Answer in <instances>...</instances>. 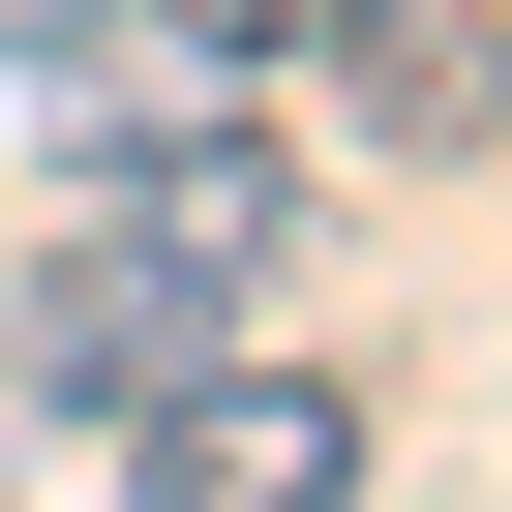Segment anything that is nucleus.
I'll list each match as a JSON object with an SVG mask.
<instances>
[{"label":"nucleus","instance_id":"obj_1","mask_svg":"<svg viewBox=\"0 0 512 512\" xmlns=\"http://www.w3.org/2000/svg\"><path fill=\"white\" fill-rule=\"evenodd\" d=\"M362 482H392V392L302 332H211L121 392V512H362Z\"/></svg>","mask_w":512,"mask_h":512},{"label":"nucleus","instance_id":"obj_2","mask_svg":"<svg viewBox=\"0 0 512 512\" xmlns=\"http://www.w3.org/2000/svg\"><path fill=\"white\" fill-rule=\"evenodd\" d=\"M211 332H241V302L181 272V241L61 211V241H31V302H0V392H31V422H121V392H151V362H211Z\"/></svg>","mask_w":512,"mask_h":512},{"label":"nucleus","instance_id":"obj_3","mask_svg":"<svg viewBox=\"0 0 512 512\" xmlns=\"http://www.w3.org/2000/svg\"><path fill=\"white\" fill-rule=\"evenodd\" d=\"M0 61H31V91H61V61H121V0H0Z\"/></svg>","mask_w":512,"mask_h":512}]
</instances>
